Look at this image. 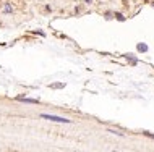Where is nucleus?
<instances>
[{
	"label": "nucleus",
	"mask_w": 154,
	"mask_h": 152,
	"mask_svg": "<svg viewBox=\"0 0 154 152\" xmlns=\"http://www.w3.org/2000/svg\"><path fill=\"white\" fill-rule=\"evenodd\" d=\"M144 134H146V136H149V138H153V139H154V134H151V133H144Z\"/></svg>",
	"instance_id": "nucleus-6"
},
{
	"label": "nucleus",
	"mask_w": 154,
	"mask_h": 152,
	"mask_svg": "<svg viewBox=\"0 0 154 152\" xmlns=\"http://www.w3.org/2000/svg\"><path fill=\"white\" fill-rule=\"evenodd\" d=\"M84 2H86V3H91V2H93V0H84Z\"/></svg>",
	"instance_id": "nucleus-7"
},
{
	"label": "nucleus",
	"mask_w": 154,
	"mask_h": 152,
	"mask_svg": "<svg viewBox=\"0 0 154 152\" xmlns=\"http://www.w3.org/2000/svg\"><path fill=\"white\" fill-rule=\"evenodd\" d=\"M109 133H114V134H118V136L123 134V133H120V131H114V130H109Z\"/></svg>",
	"instance_id": "nucleus-5"
},
{
	"label": "nucleus",
	"mask_w": 154,
	"mask_h": 152,
	"mask_svg": "<svg viewBox=\"0 0 154 152\" xmlns=\"http://www.w3.org/2000/svg\"><path fill=\"white\" fill-rule=\"evenodd\" d=\"M18 101L26 102V104H37V102H39L37 99H28V97H18Z\"/></svg>",
	"instance_id": "nucleus-2"
},
{
	"label": "nucleus",
	"mask_w": 154,
	"mask_h": 152,
	"mask_svg": "<svg viewBox=\"0 0 154 152\" xmlns=\"http://www.w3.org/2000/svg\"><path fill=\"white\" fill-rule=\"evenodd\" d=\"M41 118H46V120H50V121H57V123H72V120L68 118H64V117H55V115H47V113H42Z\"/></svg>",
	"instance_id": "nucleus-1"
},
{
	"label": "nucleus",
	"mask_w": 154,
	"mask_h": 152,
	"mask_svg": "<svg viewBox=\"0 0 154 152\" xmlns=\"http://www.w3.org/2000/svg\"><path fill=\"white\" fill-rule=\"evenodd\" d=\"M115 16H117V19H118V21H125V16H123L122 13H115Z\"/></svg>",
	"instance_id": "nucleus-4"
},
{
	"label": "nucleus",
	"mask_w": 154,
	"mask_h": 152,
	"mask_svg": "<svg viewBox=\"0 0 154 152\" xmlns=\"http://www.w3.org/2000/svg\"><path fill=\"white\" fill-rule=\"evenodd\" d=\"M136 49L140 50V52H146V50H148V45H146V44H138Z\"/></svg>",
	"instance_id": "nucleus-3"
}]
</instances>
